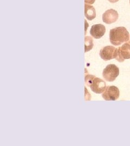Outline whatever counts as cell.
Instances as JSON below:
<instances>
[{
  "mask_svg": "<svg viewBox=\"0 0 130 146\" xmlns=\"http://www.w3.org/2000/svg\"><path fill=\"white\" fill-rule=\"evenodd\" d=\"M110 42L114 46H119L129 41V33L124 27H118L112 29L109 32Z\"/></svg>",
  "mask_w": 130,
  "mask_h": 146,
  "instance_id": "6da1fadb",
  "label": "cell"
},
{
  "mask_svg": "<svg viewBox=\"0 0 130 146\" xmlns=\"http://www.w3.org/2000/svg\"><path fill=\"white\" fill-rule=\"evenodd\" d=\"M85 83L87 86L91 87L92 92L97 94H101L106 89V83L104 81L93 75H86Z\"/></svg>",
  "mask_w": 130,
  "mask_h": 146,
  "instance_id": "7a4b0ae2",
  "label": "cell"
},
{
  "mask_svg": "<svg viewBox=\"0 0 130 146\" xmlns=\"http://www.w3.org/2000/svg\"><path fill=\"white\" fill-rule=\"evenodd\" d=\"M119 74V69L115 64L107 65L103 72L104 79L109 82L114 81Z\"/></svg>",
  "mask_w": 130,
  "mask_h": 146,
  "instance_id": "3957f363",
  "label": "cell"
},
{
  "mask_svg": "<svg viewBox=\"0 0 130 146\" xmlns=\"http://www.w3.org/2000/svg\"><path fill=\"white\" fill-rule=\"evenodd\" d=\"M130 58V42L124 43L121 47L117 49L115 59L120 62H123L125 59Z\"/></svg>",
  "mask_w": 130,
  "mask_h": 146,
  "instance_id": "277c9868",
  "label": "cell"
},
{
  "mask_svg": "<svg viewBox=\"0 0 130 146\" xmlns=\"http://www.w3.org/2000/svg\"><path fill=\"white\" fill-rule=\"evenodd\" d=\"M117 54V49L111 46L104 47L100 51V56L104 61H109L115 58Z\"/></svg>",
  "mask_w": 130,
  "mask_h": 146,
  "instance_id": "5b68a950",
  "label": "cell"
},
{
  "mask_svg": "<svg viewBox=\"0 0 130 146\" xmlns=\"http://www.w3.org/2000/svg\"><path fill=\"white\" fill-rule=\"evenodd\" d=\"M119 89L115 86H112L107 87L102 96L106 101H115L119 98Z\"/></svg>",
  "mask_w": 130,
  "mask_h": 146,
  "instance_id": "8992f818",
  "label": "cell"
},
{
  "mask_svg": "<svg viewBox=\"0 0 130 146\" xmlns=\"http://www.w3.org/2000/svg\"><path fill=\"white\" fill-rule=\"evenodd\" d=\"M118 13L113 9L106 11L103 15V21L106 24H111L117 21L118 19Z\"/></svg>",
  "mask_w": 130,
  "mask_h": 146,
  "instance_id": "52a82bcc",
  "label": "cell"
},
{
  "mask_svg": "<svg viewBox=\"0 0 130 146\" xmlns=\"http://www.w3.org/2000/svg\"><path fill=\"white\" fill-rule=\"evenodd\" d=\"M106 32V28L101 24H97L93 25L90 34L91 36L96 39H99L103 36Z\"/></svg>",
  "mask_w": 130,
  "mask_h": 146,
  "instance_id": "ba28073f",
  "label": "cell"
},
{
  "mask_svg": "<svg viewBox=\"0 0 130 146\" xmlns=\"http://www.w3.org/2000/svg\"><path fill=\"white\" fill-rule=\"evenodd\" d=\"M85 15L87 20L91 21L94 19L96 17V12L92 5H85Z\"/></svg>",
  "mask_w": 130,
  "mask_h": 146,
  "instance_id": "9c48e42d",
  "label": "cell"
},
{
  "mask_svg": "<svg viewBox=\"0 0 130 146\" xmlns=\"http://www.w3.org/2000/svg\"><path fill=\"white\" fill-rule=\"evenodd\" d=\"M85 52H86L92 49L93 47V40L92 37L86 36L85 38Z\"/></svg>",
  "mask_w": 130,
  "mask_h": 146,
  "instance_id": "30bf717a",
  "label": "cell"
},
{
  "mask_svg": "<svg viewBox=\"0 0 130 146\" xmlns=\"http://www.w3.org/2000/svg\"><path fill=\"white\" fill-rule=\"evenodd\" d=\"M95 0H85V2L86 4H91L92 5L93 4Z\"/></svg>",
  "mask_w": 130,
  "mask_h": 146,
  "instance_id": "8fae6325",
  "label": "cell"
},
{
  "mask_svg": "<svg viewBox=\"0 0 130 146\" xmlns=\"http://www.w3.org/2000/svg\"><path fill=\"white\" fill-rule=\"evenodd\" d=\"M109 1V2L111 3H116L118 1H119V0H108Z\"/></svg>",
  "mask_w": 130,
  "mask_h": 146,
  "instance_id": "7c38bea8",
  "label": "cell"
},
{
  "mask_svg": "<svg viewBox=\"0 0 130 146\" xmlns=\"http://www.w3.org/2000/svg\"></svg>",
  "mask_w": 130,
  "mask_h": 146,
  "instance_id": "4fadbf2b",
  "label": "cell"
},
{
  "mask_svg": "<svg viewBox=\"0 0 130 146\" xmlns=\"http://www.w3.org/2000/svg\"></svg>",
  "mask_w": 130,
  "mask_h": 146,
  "instance_id": "5bb4252c",
  "label": "cell"
}]
</instances>
